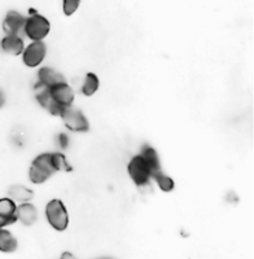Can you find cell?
Returning <instances> with one entry per match:
<instances>
[{"label":"cell","instance_id":"cell-6","mask_svg":"<svg viewBox=\"0 0 254 259\" xmlns=\"http://www.w3.org/2000/svg\"><path fill=\"white\" fill-rule=\"evenodd\" d=\"M60 117L62 118V122L66 126V128L73 132H87L89 130L88 119L79 109L69 106Z\"/></svg>","mask_w":254,"mask_h":259},{"label":"cell","instance_id":"cell-14","mask_svg":"<svg viewBox=\"0 0 254 259\" xmlns=\"http://www.w3.org/2000/svg\"><path fill=\"white\" fill-rule=\"evenodd\" d=\"M17 249V240L9 231L0 227V251L13 253Z\"/></svg>","mask_w":254,"mask_h":259},{"label":"cell","instance_id":"cell-13","mask_svg":"<svg viewBox=\"0 0 254 259\" xmlns=\"http://www.w3.org/2000/svg\"><path fill=\"white\" fill-rule=\"evenodd\" d=\"M8 193H9V197L12 200L17 201V202H29L34 197V192L31 189L26 188L25 185H20V184L12 185L9 191H8Z\"/></svg>","mask_w":254,"mask_h":259},{"label":"cell","instance_id":"cell-8","mask_svg":"<svg viewBox=\"0 0 254 259\" xmlns=\"http://www.w3.org/2000/svg\"><path fill=\"white\" fill-rule=\"evenodd\" d=\"M26 18L27 17L18 13L17 11H9L3 21V30L7 34H16L21 37L25 30Z\"/></svg>","mask_w":254,"mask_h":259},{"label":"cell","instance_id":"cell-3","mask_svg":"<svg viewBox=\"0 0 254 259\" xmlns=\"http://www.w3.org/2000/svg\"><path fill=\"white\" fill-rule=\"evenodd\" d=\"M46 218L53 229L62 232L69 225V215L64 202L58 198L51 200L46 206Z\"/></svg>","mask_w":254,"mask_h":259},{"label":"cell","instance_id":"cell-17","mask_svg":"<svg viewBox=\"0 0 254 259\" xmlns=\"http://www.w3.org/2000/svg\"><path fill=\"white\" fill-rule=\"evenodd\" d=\"M80 0H64V5H62V9H64L65 16H71L73 13H75L77 9L79 8Z\"/></svg>","mask_w":254,"mask_h":259},{"label":"cell","instance_id":"cell-10","mask_svg":"<svg viewBox=\"0 0 254 259\" xmlns=\"http://www.w3.org/2000/svg\"><path fill=\"white\" fill-rule=\"evenodd\" d=\"M0 47L4 52L12 56H20L22 55L23 49H25V44L20 35L16 34H7L0 42Z\"/></svg>","mask_w":254,"mask_h":259},{"label":"cell","instance_id":"cell-7","mask_svg":"<svg viewBox=\"0 0 254 259\" xmlns=\"http://www.w3.org/2000/svg\"><path fill=\"white\" fill-rule=\"evenodd\" d=\"M47 55V46L43 40H32L22 52V61L29 68H37L43 62Z\"/></svg>","mask_w":254,"mask_h":259},{"label":"cell","instance_id":"cell-11","mask_svg":"<svg viewBox=\"0 0 254 259\" xmlns=\"http://www.w3.org/2000/svg\"><path fill=\"white\" fill-rule=\"evenodd\" d=\"M17 219L27 227L35 224L38 220L37 207L30 202H22L20 206H17Z\"/></svg>","mask_w":254,"mask_h":259},{"label":"cell","instance_id":"cell-5","mask_svg":"<svg viewBox=\"0 0 254 259\" xmlns=\"http://www.w3.org/2000/svg\"><path fill=\"white\" fill-rule=\"evenodd\" d=\"M51 30L49 21L42 14H31L26 18L23 34L31 40H43Z\"/></svg>","mask_w":254,"mask_h":259},{"label":"cell","instance_id":"cell-2","mask_svg":"<svg viewBox=\"0 0 254 259\" xmlns=\"http://www.w3.org/2000/svg\"><path fill=\"white\" fill-rule=\"evenodd\" d=\"M51 97H52V115H61L66 108L71 106L74 101L73 88L68 84V82L58 83L49 87Z\"/></svg>","mask_w":254,"mask_h":259},{"label":"cell","instance_id":"cell-9","mask_svg":"<svg viewBox=\"0 0 254 259\" xmlns=\"http://www.w3.org/2000/svg\"><path fill=\"white\" fill-rule=\"evenodd\" d=\"M17 219V205L12 198H0V227L14 224Z\"/></svg>","mask_w":254,"mask_h":259},{"label":"cell","instance_id":"cell-1","mask_svg":"<svg viewBox=\"0 0 254 259\" xmlns=\"http://www.w3.org/2000/svg\"><path fill=\"white\" fill-rule=\"evenodd\" d=\"M58 171H71L66 157L62 153H43L32 161L29 177L32 184H43Z\"/></svg>","mask_w":254,"mask_h":259},{"label":"cell","instance_id":"cell-18","mask_svg":"<svg viewBox=\"0 0 254 259\" xmlns=\"http://www.w3.org/2000/svg\"><path fill=\"white\" fill-rule=\"evenodd\" d=\"M5 104V95L3 92V89L0 88V108H3V105Z\"/></svg>","mask_w":254,"mask_h":259},{"label":"cell","instance_id":"cell-15","mask_svg":"<svg viewBox=\"0 0 254 259\" xmlns=\"http://www.w3.org/2000/svg\"><path fill=\"white\" fill-rule=\"evenodd\" d=\"M99 78L94 73H87L84 78V82L82 84V93L84 96H92L99 89Z\"/></svg>","mask_w":254,"mask_h":259},{"label":"cell","instance_id":"cell-4","mask_svg":"<svg viewBox=\"0 0 254 259\" xmlns=\"http://www.w3.org/2000/svg\"><path fill=\"white\" fill-rule=\"evenodd\" d=\"M127 172L130 175L131 180L135 183L137 187L147 185L149 183V179L152 177L151 166L148 161L143 157V154H137L131 158V161L127 165Z\"/></svg>","mask_w":254,"mask_h":259},{"label":"cell","instance_id":"cell-12","mask_svg":"<svg viewBox=\"0 0 254 259\" xmlns=\"http://www.w3.org/2000/svg\"><path fill=\"white\" fill-rule=\"evenodd\" d=\"M38 80L44 84H47V86H49V87L55 86V84H58V83L66 82L65 77L61 73H58L57 70H55V69H52V68H48V66L42 68L40 70L38 71Z\"/></svg>","mask_w":254,"mask_h":259},{"label":"cell","instance_id":"cell-16","mask_svg":"<svg viewBox=\"0 0 254 259\" xmlns=\"http://www.w3.org/2000/svg\"><path fill=\"white\" fill-rule=\"evenodd\" d=\"M154 182L157 183V185L160 187L161 191L163 192H171L172 189L175 188V183L174 180L170 176H167L165 172H161L160 175H157L154 177Z\"/></svg>","mask_w":254,"mask_h":259}]
</instances>
